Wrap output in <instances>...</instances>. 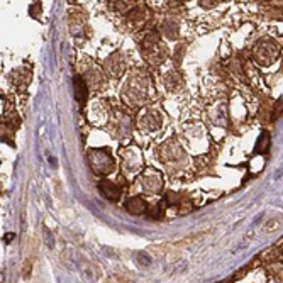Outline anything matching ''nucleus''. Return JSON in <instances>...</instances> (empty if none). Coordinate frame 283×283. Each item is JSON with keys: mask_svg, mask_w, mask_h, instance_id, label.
I'll return each instance as SVG.
<instances>
[{"mask_svg": "<svg viewBox=\"0 0 283 283\" xmlns=\"http://www.w3.org/2000/svg\"><path fill=\"white\" fill-rule=\"evenodd\" d=\"M139 183L143 186L144 192H148V194H156V192L161 190L163 180H161V175L158 173L156 169H146V172L139 177Z\"/></svg>", "mask_w": 283, "mask_h": 283, "instance_id": "39448f33", "label": "nucleus"}, {"mask_svg": "<svg viewBox=\"0 0 283 283\" xmlns=\"http://www.w3.org/2000/svg\"><path fill=\"white\" fill-rule=\"evenodd\" d=\"M126 209L127 212L134 214V216H139V214H144L148 211V205H146V202L141 199V197H131V199L126 202Z\"/></svg>", "mask_w": 283, "mask_h": 283, "instance_id": "f8f14e48", "label": "nucleus"}, {"mask_svg": "<svg viewBox=\"0 0 283 283\" xmlns=\"http://www.w3.org/2000/svg\"><path fill=\"white\" fill-rule=\"evenodd\" d=\"M87 93H88L87 82L82 77H75V99L82 107L85 105V100H87Z\"/></svg>", "mask_w": 283, "mask_h": 283, "instance_id": "ddd939ff", "label": "nucleus"}, {"mask_svg": "<svg viewBox=\"0 0 283 283\" xmlns=\"http://www.w3.org/2000/svg\"><path fill=\"white\" fill-rule=\"evenodd\" d=\"M99 188L102 194H104L105 199L109 200H117L119 197H121V188H119L114 182H110V180H102L99 183Z\"/></svg>", "mask_w": 283, "mask_h": 283, "instance_id": "9b49d317", "label": "nucleus"}, {"mask_svg": "<svg viewBox=\"0 0 283 283\" xmlns=\"http://www.w3.org/2000/svg\"><path fill=\"white\" fill-rule=\"evenodd\" d=\"M104 68L110 77H121L124 73V60L121 58V54H112L105 60Z\"/></svg>", "mask_w": 283, "mask_h": 283, "instance_id": "1a4fd4ad", "label": "nucleus"}, {"mask_svg": "<svg viewBox=\"0 0 283 283\" xmlns=\"http://www.w3.org/2000/svg\"><path fill=\"white\" fill-rule=\"evenodd\" d=\"M161 32L165 34L168 39H175V37L178 36V26H177V22L166 19L165 22H163V26H161Z\"/></svg>", "mask_w": 283, "mask_h": 283, "instance_id": "4468645a", "label": "nucleus"}, {"mask_svg": "<svg viewBox=\"0 0 283 283\" xmlns=\"http://www.w3.org/2000/svg\"><path fill=\"white\" fill-rule=\"evenodd\" d=\"M122 158H124V168L127 166L129 172H136L143 166V158L138 151H124L122 153Z\"/></svg>", "mask_w": 283, "mask_h": 283, "instance_id": "9d476101", "label": "nucleus"}, {"mask_svg": "<svg viewBox=\"0 0 283 283\" xmlns=\"http://www.w3.org/2000/svg\"><path fill=\"white\" fill-rule=\"evenodd\" d=\"M149 80L148 75L143 71H138L129 77L126 87L122 88V97L127 100L131 105H141L144 104L149 97Z\"/></svg>", "mask_w": 283, "mask_h": 283, "instance_id": "f257e3e1", "label": "nucleus"}, {"mask_svg": "<svg viewBox=\"0 0 283 283\" xmlns=\"http://www.w3.org/2000/svg\"><path fill=\"white\" fill-rule=\"evenodd\" d=\"M138 124L143 131H148V133L156 131V129H160V126H161V117H160V114H158V110L148 109L139 116Z\"/></svg>", "mask_w": 283, "mask_h": 283, "instance_id": "0eeeda50", "label": "nucleus"}, {"mask_svg": "<svg viewBox=\"0 0 283 283\" xmlns=\"http://www.w3.org/2000/svg\"><path fill=\"white\" fill-rule=\"evenodd\" d=\"M148 214H149V217H153V219H161L163 217V203L148 207Z\"/></svg>", "mask_w": 283, "mask_h": 283, "instance_id": "f3484780", "label": "nucleus"}, {"mask_svg": "<svg viewBox=\"0 0 283 283\" xmlns=\"http://www.w3.org/2000/svg\"><path fill=\"white\" fill-rule=\"evenodd\" d=\"M88 163L97 175H109L114 172V160L105 149H90Z\"/></svg>", "mask_w": 283, "mask_h": 283, "instance_id": "20e7f679", "label": "nucleus"}, {"mask_svg": "<svg viewBox=\"0 0 283 283\" xmlns=\"http://www.w3.org/2000/svg\"><path fill=\"white\" fill-rule=\"evenodd\" d=\"M180 87H182V78H180L178 73H168V75L165 77V88L168 90H178Z\"/></svg>", "mask_w": 283, "mask_h": 283, "instance_id": "2eb2a0df", "label": "nucleus"}, {"mask_svg": "<svg viewBox=\"0 0 283 283\" xmlns=\"http://www.w3.org/2000/svg\"><path fill=\"white\" fill-rule=\"evenodd\" d=\"M268 146H270V136L268 133H261V136H259V139H258V143H256V148H254V153H265L268 149Z\"/></svg>", "mask_w": 283, "mask_h": 283, "instance_id": "dca6fc26", "label": "nucleus"}, {"mask_svg": "<svg viewBox=\"0 0 283 283\" xmlns=\"http://www.w3.org/2000/svg\"><path fill=\"white\" fill-rule=\"evenodd\" d=\"M143 51L146 60L153 65H160L166 56L165 48L160 43V34L158 32H149L143 41Z\"/></svg>", "mask_w": 283, "mask_h": 283, "instance_id": "7ed1b4c3", "label": "nucleus"}, {"mask_svg": "<svg viewBox=\"0 0 283 283\" xmlns=\"http://www.w3.org/2000/svg\"><path fill=\"white\" fill-rule=\"evenodd\" d=\"M39 10H41V4H39V2H36V4H34L32 7L29 9V12H31L32 15H36V14L39 12Z\"/></svg>", "mask_w": 283, "mask_h": 283, "instance_id": "a211bd4d", "label": "nucleus"}, {"mask_svg": "<svg viewBox=\"0 0 283 283\" xmlns=\"http://www.w3.org/2000/svg\"><path fill=\"white\" fill-rule=\"evenodd\" d=\"M253 56L256 60V63L268 66L273 65L280 56V46L278 43L273 41V39H263L259 41L253 49Z\"/></svg>", "mask_w": 283, "mask_h": 283, "instance_id": "f03ea898", "label": "nucleus"}, {"mask_svg": "<svg viewBox=\"0 0 283 283\" xmlns=\"http://www.w3.org/2000/svg\"><path fill=\"white\" fill-rule=\"evenodd\" d=\"M161 153V160L163 161H180L183 155V149L177 141H168V143H163V146L160 148Z\"/></svg>", "mask_w": 283, "mask_h": 283, "instance_id": "6e6552de", "label": "nucleus"}, {"mask_svg": "<svg viewBox=\"0 0 283 283\" xmlns=\"http://www.w3.org/2000/svg\"><path fill=\"white\" fill-rule=\"evenodd\" d=\"M110 133L116 136V138H126L131 133V119H129L126 114H122V112H117L112 119V129Z\"/></svg>", "mask_w": 283, "mask_h": 283, "instance_id": "423d86ee", "label": "nucleus"}, {"mask_svg": "<svg viewBox=\"0 0 283 283\" xmlns=\"http://www.w3.org/2000/svg\"><path fill=\"white\" fill-rule=\"evenodd\" d=\"M177 200H178V197H177V195H175V194H173V192H172V194H168V199H166V203H177Z\"/></svg>", "mask_w": 283, "mask_h": 283, "instance_id": "6ab92c4d", "label": "nucleus"}]
</instances>
